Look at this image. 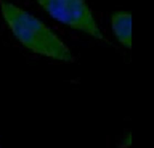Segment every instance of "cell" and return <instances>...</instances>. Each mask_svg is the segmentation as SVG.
I'll return each mask as SVG.
<instances>
[{
	"label": "cell",
	"instance_id": "1",
	"mask_svg": "<svg viewBox=\"0 0 154 148\" xmlns=\"http://www.w3.org/2000/svg\"><path fill=\"white\" fill-rule=\"evenodd\" d=\"M0 11L16 40L29 52L55 61L74 63L75 58L64 42L37 16L8 0H0Z\"/></svg>",
	"mask_w": 154,
	"mask_h": 148
},
{
	"label": "cell",
	"instance_id": "2",
	"mask_svg": "<svg viewBox=\"0 0 154 148\" xmlns=\"http://www.w3.org/2000/svg\"><path fill=\"white\" fill-rule=\"evenodd\" d=\"M58 23L98 40H106L87 0H35Z\"/></svg>",
	"mask_w": 154,
	"mask_h": 148
},
{
	"label": "cell",
	"instance_id": "3",
	"mask_svg": "<svg viewBox=\"0 0 154 148\" xmlns=\"http://www.w3.org/2000/svg\"><path fill=\"white\" fill-rule=\"evenodd\" d=\"M111 29L124 49H132V13L117 10L111 15Z\"/></svg>",
	"mask_w": 154,
	"mask_h": 148
}]
</instances>
